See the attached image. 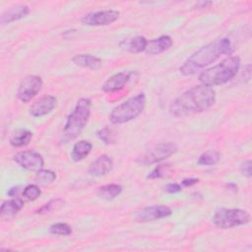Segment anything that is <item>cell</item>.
Wrapping results in <instances>:
<instances>
[{
  "label": "cell",
  "mask_w": 252,
  "mask_h": 252,
  "mask_svg": "<svg viewBox=\"0 0 252 252\" xmlns=\"http://www.w3.org/2000/svg\"><path fill=\"white\" fill-rule=\"evenodd\" d=\"M42 86L43 82L39 76L28 75L21 81L17 96L22 102H29L41 91Z\"/></svg>",
  "instance_id": "cell-8"
},
{
  "label": "cell",
  "mask_w": 252,
  "mask_h": 252,
  "mask_svg": "<svg viewBox=\"0 0 252 252\" xmlns=\"http://www.w3.org/2000/svg\"><path fill=\"white\" fill-rule=\"evenodd\" d=\"M62 206H64V200L63 199H60V198L52 199V200L48 201L47 203H45L42 207H40L36 211V214H39V215L49 214V213H52L53 211H56V210L60 209Z\"/></svg>",
  "instance_id": "cell-26"
},
{
  "label": "cell",
  "mask_w": 252,
  "mask_h": 252,
  "mask_svg": "<svg viewBox=\"0 0 252 252\" xmlns=\"http://www.w3.org/2000/svg\"><path fill=\"white\" fill-rule=\"evenodd\" d=\"M92 101L90 98L83 97L79 99L73 109L68 115L63 127L62 139L64 142H69L76 139L86 127L91 116Z\"/></svg>",
  "instance_id": "cell-4"
},
{
  "label": "cell",
  "mask_w": 252,
  "mask_h": 252,
  "mask_svg": "<svg viewBox=\"0 0 252 252\" xmlns=\"http://www.w3.org/2000/svg\"><path fill=\"white\" fill-rule=\"evenodd\" d=\"M13 159L22 168L31 171H38L39 169L43 168L44 165L42 156L38 152L32 150L19 152L14 156Z\"/></svg>",
  "instance_id": "cell-9"
},
{
  "label": "cell",
  "mask_w": 252,
  "mask_h": 252,
  "mask_svg": "<svg viewBox=\"0 0 252 252\" xmlns=\"http://www.w3.org/2000/svg\"><path fill=\"white\" fill-rule=\"evenodd\" d=\"M57 99L54 95L46 94L35 100L30 107V114L33 117H41L50 113L56 106Z\"/></svg>",
  "instance_id": "cell-12"
},
{
  "label": "cell",
  "mask_w": 252,
  "mask_h": 252,
  "mask_svg": "<svg viewBox=\"0 0 252 252\" xmlns=\"http://www.w3.org/2000/svg\"><path fill=\"white\" fill-rule=\"evenodd\" d=\"M130 80V73L119 72L110 76L101 86V90L104 93L112 94L123 90L126 84Z\"/></svg>",
  "instance_id": "cell-14"
},
{
  "label": "cell",
  "mask_w": 252,
  "mask_h": 252,
  "mask_svg": "<svg viewBox=\"0 0 252 252\" xmlns=\"http://www.w3.org/2000/svg\"><path fill=\"white\" fill-rule=\"evenodd\" d=\"M173 41L169 35H160L158 38L148 41L146 47V53L150 55L159 54L171 47Z\"/></svg>",
  "instance_id": "cell-17"
},
{
  "label": "cell",
  "mask_w": 252,
  "mask_h": 252,
  "mask_svg": "<svg viewBox=\"0 0 252 252\" xmlns=\"http://www.w3.org/2000/svg\"><path fill=\"white\" fill-rule=\"evenodd\" d=\"M164 190L169 194H175L182 190V186L181 184H178V183H168L167 185H165Z\"/></svg>",
  "instance_id": "cell-31"
},
{
  "label": "cell",
  "mask_w": 252,
  "mask_h": 252,
  "mask_svg": "<svg viewBox=\"0 0 252 252\" xmlns=\"http://www.w3.org/2000/svg\"><path fill=\"white\" fill-rule=\"evenodd\" d=\"M96 136L98 137V139L104 143L105 145H110L113 144L115 141L114 138V134L112 133V131L108 128V127H103L101 129H99L96 132Z\"/></svg>",
  "instance_id": "cell-29"
},
{
  "label": "cell",
  "mask_w": 252,
  "mask_h": 252,
  "mask_svg": "<svg viewBox=\"0 0 252 252\" xmlns=\"http://www.w3.org/2000/svg\"><path fill=\"white\" fill-rule=\"evenodd\" d=\"M171 209L165 205H153L145 207L137 212L135 219L140 222H148L167 218L171 216Z\"/></svg>",
  "instance_id": "cell-11"
},
{
  "label": "cell",
  "mask_w": 252,
  "mask_h": 252,
  "mask_svg": "<svg viewBox=\"0 0 252 252\" xmlns=\"http://www.w3.org/2000/svg\"><path fill=\"white\" fill-rule=\"evenodd\" d=\"M24 201L21 198L13 197L10 200H6L2 203L0 208V217L3 220H9L13 219L24 207Z\"/></svg>",
  "instance_id": "cell-16"
},
{
  "label": "cell",
  "mask_w": 252,
  "mask_h": 252,
  "mask_svg": "<svg viewBox=\"0 0 252 252\" xmlns=\"http://www.w3.org/2000/svg\"><path fill=\"white\" fill-rule=\"evenodd\" d=\"M93 149V144L88 140H80L76 142L71 151V158L74 161H81L89 156Z\"/></svg>",
  "instance_id": "cell-20"
},
{
  "label": "cell",
  "mask_w": 252,
  "mask_h": 252,
  "mask_svg": "<svg viewBox=\"0 0 252 252\" xmlns=\"http://www.w3.org/2000/svg\"><path fill=\"white\" fill-rule=\"evenodd\" d=\"M113 165V160L108 155H101L91 162L88 168V173L94 177L106 175Z\"/></svg>",
  "instance_id": "cell-13"
},
{
  "label": "cell",
  "mask_w": 252,
  "mask_h": 252,
  "mask_svg": "<svg viewBox=\"0 0 252 252\" xmlns=\"http://www.w3.org/2000/svg\"><path fill=\"white\" fill-rule=\"evenodd\" d=\"M232 51L231 42L227 37L217 38L192 53L180 66L179 72L183 76H190L209 66L223 54Z\"/></svg>",
  "instance_id": "cell-2"
},
{
  "label": "cell",
  "mask_w": 252,
  "mask_h": 252,
  "mask_svg": "<svg viewBox=\"0 0 252 252\" xmlns=\"http://www.w3.org/2000/svg\"><path fill=\"white\" fill-rule=\"evenodd\" d=\"M212 220L216 226L227 229L248 223L250 215L247 211L242 209L220 208L215 212Z\"/></svg>",
  "instance_id": "cell-6"
},
{
  "label": "cell",
  "mask_w": 252,
  "mask_h": 252,
  "mask_svg": "<svg viewBox=\"0 0 252 252\" xmlns=\"http://www.w3.org/2000/svg\"><path fill=\"white\" fill-rule=\"evenodd\" d=\"M177 152V146L174 143H159L149 149L142 157L138 158V162L143 165L154 164L159 162Z\"/></svg>",
  "instance_id": "cell-7"
},
{
  "label": "cell",
  "mask_w": 252,
  "mask_h": 252,
  "mask_svg": "<svg viewBox=\"0 0 252 252\" xmlns=\"http://www.w3.org/2000/svg\"><path fill=\"white\" fill-rule=\"evenodd\" d=\"M225 186H226L229 190H231V191H233V192H236V191H237V185H236L235 183H227Z\"/></svg>",
  "instance_id": "cell-35"
},
{
  "label": "cell",
  "mask_w": 252,
  "mask_h": 252,
  "mask_svg": "<svg viewBox=\"0 0 252 252\" xmlns=\"http://www.w3.org/2000/svg\"><path fill=\"white\" fill-rule=\"evenodd\" d=\"M72 61L77 66L91 70H98L102 65L101 59L92 54H76Z\"/></svg>",
  "instance_id": "cell-18"
},
{
  "label": "cell",
  "mask_w": 252,
  "mask_h": 252,
  "mask_svg": "<svg viewBox=\"0 0 252 252\" xmlns=\"http://www.w3.org/2000/svg\"><path fill=\"white\" fill-rule=\"evenodd\" d=\"M252 163H251V160L250 159H247V160H244L241 164H240V167H239V169H240V171H241V173L243 174V175H245L246 177H248V178H250L251 177V175H252V173H251V165Z\"/></svg>",
  "instance_id": "cell-30"
},
{
  "label": "cell",
  "mask_w": 252,
  "mask_h": 252,
  "mask_svg": "<svg viewBox=\"0 0 252 252\" xmlns=\"http://www.w3.org/2000/svg\"><path fill=\"white\" fill-rule=\"evenodd\" d=\"M122 192V186L115 183L105 184L100 186L97 190V195L104 200H112L119 196Z\"/></svg>",
  "instance_id": "cell-22"
},
{
  "label": "cell",
  "mask_w": 252,
  "mask_h": 252,
  "mask_svg": "<svg viewBox=\"0 0 252 252\" xmlns=\"http://www.w3.org/2000/svg\"><path fill=\"white\" fill-rule=\"evenodd\" d=\"M32 137L33 134L32 131L24 128L18 129L12 134L10 138V145L14 148H21L27 146L28 144H30Z\"/></svg>",
  "instance_id": "cell-21"
},
{
  "label": "cell",
  "mask_w": 252,
  "mask_h": 252,
  "mask_svg": "<svg viewBox=\"0 0 252 252\" xmlns=\"http://www.w3.org/2000/svg\"><path fill=\"white\" fill-rule=\"evenodd\" d=\"M49 232L54 235L67 236L72 233V228L65 222H56L49 226Z\"/></svg>",
  "instance_id": "cell-27"
},
{
  "label": "cell",
  "mask_w": 252,
  "mask_h": 252,
  "mask_svg": "<svg viewBox=\"0 0 252 252\" xmlns=\"http://www.w3.org/2000/svg\"><path fill=\"white\" fill-rule=\"evenodd\" d=\"M199 182V179L198 178H185L181 181V184L182 186L184 187H189V186H192V185H195L196 183Z\"/></svg>",
  "instance_id": "cell-32"
},
{
  "label": "cell",
  "mask_w": 252,
  "mask_h": 252,
  "mask_svg": "<svg viewBox=\"0 0 252 252\" xmlns=\"http://www.w3.org/2000/svg\"><path fill=\"white\" fill-rule=\"evenodd\" d=\"M30 13V7L24 4H18L11 6L7 10H5L0 16V23L2 25L10 24L15 21H19L25 17H27Z\"/></svg>",
  "instance_id": "cell-15"
},
{
  "label": "cell",
  "mask_w": 252,
  "mask_h": 252,
  "mask_svg": "<svg viewBox=\"0 0 252 252\" xmlns=\"http://www.w3.org/2000/svg\"><path fill=\"white\" fill-rule=\"evenodd\" d=\"M119 15L120 13L117 10L112 9L90 12L81 19V22L87 26H107L114 23Z\"/></svg>",
  "instance_id": "cell-10"
},
{
  "label": "cell",
  "mask_w": 252,
  "mask_h": 252,
  "mask_svg": "<svg viewBox=\"0 0 252 252\" xmlns=\"http://www.w3.org/2000/svg\"><path fill=\"white\" fill-rule=\"evenodd\" d=\"M19 190H20V188H19L18 186H16V187L10 188L7 193H8V195H9L10 197H17V196H18V193H19Z\"/></svg>",
  "instance_id": "cell-34"
},
{
  "label": "cell",
  "mask_w": 252,
  "mask_h": 252,
  "mask_svg": "<svg viewBox=\"0 0 252 252\" xmlns=\"http://www.w3.org/2000/svg\"><path fill=\"white\" fill-rule=\"evenodd\" d=\"M41 194L39 187L36 184H29L23 190V196L29 201L36 200Z\"/></svg>",
  "instance_id": "cell-28"
},
{
  "label": "cell",
  "mask_w": 252,
  "mask_h": 252,
  "mask_svg": "<svg viewBox=\"0 0 252 252\" xmlns=\"http://www.w3.org/2000/svg\"><path fill=\"white\" fill-rule=\"evenodd\" d=\"M146 95L140 93L112 108L108 119L112 124H123L137 118L145 109Z\"/></svg>",
  "instance_id": "cell-5"
},
{
  "label": "cell",
  "mask_w": 252,
  "mask_h": 252,
  "mask_svg": "<svg viewBox=\"0 0 252 252\" xmlns=\"http://www.w3.org/2000/svg\"><path fill=\"white\" fill-rule=\"evenodd\" d=\"M148 44V40L145 36L142 35H137L132 38L124 39L121 43L120 46L124 50L130 52V53H141L146 50Z\"/></svg>",
  "instance_id": "cell-19"
},
{
  "label": "cell",
  "mask_w": 252,
  "mask_h": 252,
  "mask_svg": "<svg viewBox=\"0 0 252 252\" xmlns=\"http://www.w3.org/2000/svg\"><path fill=\"white\" fill-rule=\"evenodd\" d=\"M220 158V156L219 152L215 150H208L198 158L197 162L200 165H214L219 162Z\"/></svg>",
  "instance_id": "cell-23"
},
{
  "label": "cell",
  "mask_w": 252,
  "mask_h": 252,
  "mask_svg": "<svg viewBox=\"0 0 252 252\" xmlns=\"http://www.w3.org/2000/svg\"><path fill=\"white\" fill-rule=\"evenodd\" d=\"M212 4H213V2H211V1H200L196 4V7L198 9H203V8H207L208 6H210Z\"/></svg>",
  "instance_id": "cell-33"
},
{
  "label": "cell",
  "mask_w": 252,
  "mask_h": 252,
  "mask_svg": "<svg viewBox=\"0 0 252 252\" xmlns=\"http://www.w3.org/2000/svg\"><path fill=\"white\" fill-rule=\"evenodd\" d=\"M56 179V173L50 169L41 168L35 173V181L40 185H47Z\"/></svg>",
  "instance_id": "cell-25"
},
{
  "label": "cell",
  "mask_w": 252,
  "mask_h": 252,
  "mask_svg": "<svg viewBox=\"0 0 252 252\" xmlns=\"http://www.w3.org/2000/svg\"><path fill=\"white\" fill-rule=\"evenodd\" d=\"M172 166L169 163H165V164H158L157 165L148 175L147 178L148 179H158V178H163V177H167L168 175L171 174L172 172Z\"/></svg>",
  "instance_id": "cell-24"
},
{
  "label": "cell",
  "mask_w": 252,
  "mask_h": 252,
  "mask_svg": "<svg viewBox=\"0 0 252 252\" xmlns=\"http://www.w3.org/2000/svg\"><path fill=\"white\" fill-rule=\"evenodd\" d=\"M240 68L238 56H228L219 64L201 72L198 79L202 85L208 87L220 86L233 79Z\"/></svg>",
  "instance_id": "cell-3"
},
{
  "label": "cell",
  "mask_w": 252,
  "mask_h": 252,
  "mask_svg": "<svg viewBox=\"0 0 252 252\" xmlns=\"http://www.w3.org/2000/svg\"><path fill=\"white\" fill-rule=\"evenodd\" d=\"M216 101V92L213 88L198 85L178 95L169 105V113L175 118H181L209 109Z\"/></svg>",
  "instance_id": "cell-1"
}]
</instances>
